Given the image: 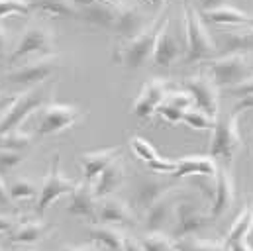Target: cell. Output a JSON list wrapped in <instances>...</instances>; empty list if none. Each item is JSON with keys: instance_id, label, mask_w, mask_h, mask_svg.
Here are the masks:
<instances>
[{"instance_id": "cell-1", "label": "cell", "mask_w": 253, "mask_h": 251, "mask_svg": "<svg viewBox=\"0 0 253 251\" xmlns=\"http://www.w3.org/2000/svg\"><path fill=\"white\" fill-rule=\"evenodd\" d=\"M183 10H185V34H187V51H185L183 61L190 65V63L214 59V55L218 53V43L212 38V34L208 30L206 22L202 20L198 8L185 2Z\"/></svg>"}, {"instance_id": "cell-2", "label": "cell", "mask_w": 253, "mask_h": 251, "mask_svg": "<svg viewBox=\"0 0 253 251\" xmlns=\"http://www.w3.org/2000/svg\"><path fill=\"white\" fill-rule=\"evenodd\" d=\"M165 10H167V6L161 8V12L153 18L151 26L143 34H139L137 38L126 42L120 47V51L116 53V61H120L127 69H141L145 63H149V59H153V51H155L159 34L163 32L165 24L169 22Z\"/></svg>"}, {"instance_id": "cell-3", "label": "cell", "mask_w": 253, "mask_h": 251, "mask_svg": "<svg viewBox=\"0 0 253 251\" xmlns=\"http://www.w3.org/2000/svg\"><path fill=\"white\" fill-rule=\"evenodd\" d=\"M240 116L238 112L218 114L214 120V129L210 137V157L230 167L238 149L242 147V131H240Z\"/></svg>"}, {"instance_id": "cell-4", "label": "cell", "mask_w": 253, "mask_h": 251, "mask_svg": "<svg viewBox=\"0 0 253 251\" xmlns=\"http://www.w3.org/2000/svg\"><path fill=\"white\" fill-rule=\"evenodd\" d=\"M208 75L218 88L232 90L253 77V61L246 53L220 55L208 61Z\"/></svg>"}, {"instance_id": "cell-5", "label": "cell", "mask_w": 253, "mask_h": 251, "mask_svg": "<svg viewBox=\"0 0 253 251\" xmlns=\"http://www.w3.org/2000/svg\"><path fill=\"white\" fill-rule=\"evenodd\" d=\"M212 222H214V218L210 216V210L206 212L192 198H181L175 206L171 238L175 242L185 240V238H192L194 234H200L202 230H206Z\"/></svg>"}, {"instance_id": "cell-6", "label": "cell", "mask_w": 253, "mask_h": 251, "mask_svg": "<svg viewBox=\"0 0 253 251\" xmlns=\"http://www.w3.org/2000/svg\"><path fill=\"white\" fill-rule=\"evenodd\" d=\"M53 47H55L53 32L45 24H30L24 30V36L16 43L14 51L8 55V63H18L20 59H26L32 55H38V59L57 55Z\"/></svg>"}, {"instance_id": "cell-7", "label": "cell", "mask_w": 253, "mask_h": 251, "mask_svg": "<svg viewBox=\"0 0 253 251\" xmlns=\"http://www.w3.org/2000/svg\"><path fill=\"white\" fill-rule=\"evenodd\" d=\"M47 96H49V90H45V88H34V90L20 94L16 98V102L8 108V112L0 118V133L18 131L20 126L24 124L36 110L47 106L45 104Z\"/></svg>"}, {"instance_id": "cell-8", "label": "cell", "mask_w": 253, "mask_h": 251, "mask_svg": "<svg viewBox=\"0 0 253 251\" xmlns=\"http://www.w3.org/2000/svg\"><path fill=\"white\" fill-rule=\"evenodd\" d=\"M59 165H61V157H59V153H55V155H53V161H51V167H49L45 179L42 181L40 194H38L36 214H38L40 218H42V216L49 210V206L55 204L61 196H65V194L71 196L73 190L79 185V183H75V181H71V179H65L63 175H61Z\"/></svg>"}, {"instance_id": "cell-9", "label": "cell", "mask_w": 253, "mask_h": 251, "mask_svg": "<svg viewBox=\"0 0 253 251\" xmlns=\"http://www.w3.org/2000/svg\"><path fill=\"white\" fill-rule=\"evenodd\" d=\"M183 90H187L194 102V108L208 114L210 118H218L220 114V88L212 81L208 73H198L189 77L183 83Z\"/></svg>"}, {"instance_id": "cell-10", "label": "cell", "mask_w": 253, "mask_h": 251, "mask_svg": "<svg viewBox=\"0 0 253 251\" xmlns=\"http://www.w3.org/2000/svg\"><path fill=\"white\" fill-rule=\"evenodd\" d=\"M83 110L71 104H47L42 108L36 124V135H55L65 129L73 127L77 122L83 120Z\"/></svg>"}, {"instance_id": "cell-11", "label": "cell", "mask_w": 253, "mask_h": 251, "mask_svg": "<svg viewBox=\"0 0 253 251\" xmlns=\"http://www.w3.org/2000/svg\"><path fill=\"white\" fill-rule=\"evenodd\" d=\"M59 69V57L49 55V57H40L34 61H28L4 75V81L14 86H36L47 81L55 71Z\"/></svg>"}, {"instance_id": "cell-12", "label": "cell", "mask_w": 253, "mask_h": 251, "mask_svg": "<svg viewBox=\"0 0 253 251\" xmlns=\"http://www.w3.org/2000/svg\"><path fill=\"white\" fill-rule=\"evenodd\" d=\"M179 188V181L175 179H155V177H141L137 179L133 192H131V202L137 212H147L155 202L161 198L173 194Z\"/></svg>"}, {"instance_id": "cell-13", "label": "cell", "mask_w": 253, "mask_h": 251, "mask_svg": "<svg viewBox=\"0 0 253 251\" xmlns=\"http://www.w3.org/2000/svg\"><path fill=\"white\" fill-rule=\"evenodd\" d=\"M169 92H171L169 81L159 79V77L149 79V81L141 86V90H139V94H137V98H135V102H133L131 112H133L137 118H141V120L151 118L153 114H157V108L167 100Z\"/></svg>"}, {"instance_id": "cell-14", "label": "cell", "mask_w": 253, "mask_h": 251, "mask_svg": "<svg viewBox=\"0 0 253 251\" xmlns=\"http://www.w3.org/2000/svg\"><path fill=\"white\" fill-rule=\"evenodd\" d=\"M155 18V16H153ZM153 18H149V14L139 6V4H126V2H120V10H118V16H116V22H114V28L112 32L120 38V40H133L137 38L139 34H143Z\"/></svg>"}, {"instance_id": "cell-15", "label": "cell", "mask_w": 253, "mask_h": 251, "mask_svg": "<svg viewBox=\"0 0 253 251\" xmlns=\"http://www.w3.org/2000/svg\"><path fill=\"white\" fill-rule=\"evenodd\" d=\"M236 202V181L230 171V167H220L218 177H216V188L210 204V216L214 220H220L226 216Z\"/></svg>"}, {"instance_id": "cell-16", "label": "cell", "mask_w": 253, "mask_h": 251, "mask_svg": "<svg viewBox=\"0 0 253 251\" xmlns=\"http://www.w3.org/2000/svg\"><path fill=\"white\" fill-rule=\"evenodd\" d=\"M94 222L100 226H131L135 224V212L122 198L108 196L98 202Z\"/></svg>"}, {"instance_id": "cell-17", "label": "cell", "mask_w": 253, "mask_h": 251, "mask_svg": "<svg viewBox=\"0 0 253 251\" xmlns=\"http://www.w3.org/2000/svg\"><path fill=\"white\" fill-rule=\"evenodd\" d=\"M204 22L218 26H253V16L234 4H204L200 10Z\"/></svg>"}, {"instance_id": "cell-18", "label": "cell", "mask_w": 253, "mask_h": 251, "mask_svg": "<svg viewBox=\"0 0 253 251\" xmlns=\"http://www.w3.org/2000/svg\"><path fill=\"white\" fill-rule=\"evenodd\" d=\"M118 10H120V2H79L77 18L90 26L112 32Z\"/></svg>"}, {"instance_id": "cell-19", "label": "cell", "mask_w": 253, "mask_h": 251, "mask_svg": "<svg viewBox=\"0 0 253 251\" xmlns=\"http://www.w3.org/2000/svg\"><path fill=\"white\" fill-rule=\"evenodd\" d=\"M183 51H187V49L181 45L179 38L175 36V32L169 28V22H167L165 28H163V32L159 34V40H157V45H155V51H153V59L151 61H153L155 67L169 69V67H173L177 61L185 59Z\"/></svg>"}, {"instance_id": "cell-20", "label": "cell", "mask_w": 253, "mask_h": 251, "mask_svg": "<svg viewBox=\"0 0 253 251\" xmlns=\"http://www.w3.org/2000/svg\"><path fill=\"white\" fill-rule=\"evenodd\" d=\"M120 155V147H104V149H94V151H86L79 155V163L83 169V179L84 183H92L96 181L102 171L114 163Z\"/></svg>"}, {"instance_id": "cell-21", "label": "cell", "mask_w": 253, "mask_h": 251, "mask_svg": "<svg viewBox=\"0 0 253 251\" xmlns=\"http://www.w3.org/2000/svg\"><path fill=\"white\" fill-rule=\"evenodd\" d=\"M96 210H98V198L94 194V188L90 183H79L77 188L73 190L69 204L65 208V212L69 216H77V218H96Z\"/></svg>"}, {"instance_id": "cell-22", "label": "cell", "mask_w": 253, "mask_h": 251, "mask_svg": "<svg viewBox=\"0 0 253 251\" xmlns=\"http://www.w3.org/2000/svg\"><path fill=\"white\" fill-rule=\"evenodd\" d=\"M218 161L212 159L210 155H187L183 159H177V171L171 175V179L179 181L183 177H208L216 179L218 177Z\"/></svg>"}, {"instance_id": "cell-23", "label": "cell", "mask_w": 253, "mask_h": 251, "mask_svg": "<svg viewBox=\"0 0 253 251\" xmlns=\"http://www.w3.org/2000/svg\"><path fill=\"white\" fill-rule=\"evenodd\" d=\"M175 194V192H173ZM173 194L161 198L159 202H155L145 214H143V228L147 234H157L163 232L175 218V206L177 200L173 198Z\"/></svg>"}, {"instance_id": "cell-24", "label": "cell", "mask_w": 253, "mask_h": 251, "mask_svg": "<svg viewBox=\"0 0 253 251\" xmlns=\"http://www.w3.org/2000/svg\"><path fill=\"white\" fill-rule=\"evenodd\" d=\"M124 179H126V165H124V161L118 157V159H116L114 163H110V165L102 171V175L94 181L92 188H94L96 198L102 200V198L114 196V192L124 185Z\"/></svg>"}, {"instance_id": "cell-25", "label": "cell", "mask_w": 253, "mask_h": 251, "mask_svg": "<svg viewBox=\"0 0 253 251\" xmlns=\"http://www.w3.org/2000/svg\"><path fill=\"white\" fill-rule=\"evenodd\" d=\"M220 45L218 49L222 55H234V53H250L253 49V26L246 30H224L220 34Z\"/></svg>"}, {"instance_id": "cell-26", "label": "cell", "mask_w": 253, "mask_h": 251, "mask_svg": "<svg viewBox=\"0 0 253 251\" xmlns=\"http://www.w3.org/2000/svg\"><path fill=\"white\" fill-rule=\"evenodd\" d=\"M51 224L43 222V220H30V222H22L16 226V230L10 234V242L16 246H34L38 242H42L49 232H51Z\"/></svg>"}, {"instance_id": "cell-27", "label": "cell", "mask_w": 253, "mask_h": 251, "mask_svg": "<svg viewBox=\"0 0 253 251\" xmlns=\"http://www.w3.org/2000/svg\"><path fill=\"white\" fill-rule=\"evenodd\" d=\"M88 238L100 251H124L126 236L114 226H100V224L90 226Z\"/></svg>"}, {"instance_id": "cell-28", "label": "cell", "mask_w": 253, "mask_h": 251, "mask_svg": "<svg viewBox=\"0 0 253 251\" xmlns=\"http://www.w3.org/2000/svg\"><path fill=\"white\" fill-rule=\"evenodd\" d=\"M253 230V200H248L246 206L240 210V214L236 216V220L230 226L226 244H238V242H248V236Z\"/></svg>"}, {"instance_id": "cell-29", "label": "cell", "mask_w": 253, "mask_h": 251, "mask_svg": "<svg viewBox=\"0 0 253 251\" xmlns=\"http://www.w3.org/2000/svg\"><path fill=\"white\" fill-rule=\"evenodd\" d=\"M32 8L55 18H77L79 16V2L71 0H55V2H32Z\"/></svg>"}, {"instance_id": "cell-30", "label": "cell", "mask_w": 253, "mask_h": 251, "mask_svg": "<svg viewBox=\"0 0 253 251\" xmlns=\"http://www.w3.org/2000/svg\"><path fill=\"white\" fill-rule=\"evenodd\" d=\"M177 251H230L224 240H204V238H185L177 242Z\"/></svg>"}, {"instance_id": "cell-31", "label": "cell", "mask_w": 253, "mask_h": 251, "mask_svg": "<svg viewBox=\"0 0 253 251\" xmlns=\"http://www.w3.org/2000/svg\"><path fill=\"white\" fill-rule=\"evenodd\" d=\"M139 244L143 251H177V242L163 232L147 234L139 240Z\"/></svg>"}, {"instance_id": "cell-32", "label": "cell", "mask_w": 253, "mask_h": 251, "mask_svg": "<svg viewBox=\"0 0 253 251\" xmlns=\"http://www.w3.org/2000/svg\"><path fill=\"white\" fill-rule=\"evenodd\" d=\"M8 192H10L12 202H18V200H30V198H34L36 194H40L38 187H36L30 179H24V177L14 179V181L8 185Z\"/></svg>"}, {"instance_id": "cell-33", "label": "cell", "mask_w": 253, "mask_h": 251, "mask_svg": "<svg viewBox=\"0 0 253 251\" xmlns=\"http://www.w3.org/2000/svg\"><path fill=\"white\" fill-rule=\"evenodd\" d=\"M32 143V135L24 133V131H12V133H0V151L8 149V151H20L24 147H30Z\"/></svg>"}, {"instance_id": "cell-34", "label": "cell", "mask_w": 253, "mask_h": 251, "mask_svg": "<svg viewBox=\"0 0 253 251\" xmlns=\"http://www.w3.org/2000/svg\"><path fill=\"white\" fill-rule=\"evenodd\" d=\"M183 122L192 129H198V131H212L214 129V118H210L208 114H204L196 108H190L185 112Z\"/></svg>"}, {"instance_id": "cell-35", "label": "cell", "mask_w": 253, "mask_h": 251, "mask_svg": "<svg viewBox=\"0 0 253 251\" xmlns=\"http://www.w3.org/2000/svg\"><path fill=\"white\" fill-rule=\"evenodd\" d=\"M129 145H131V151L141 159V161H145L147 165L151 163V161H155L157 157H159V153H157V149L147 141V139H143V137H139V135H133V137H129Z\"/></svg>"}, {"instance_id": "cell-36", "label": "cell", "mask_w": 253, "mask_h": 251, "mask_svg": "<svg viewBox=\"0 0 253 251\" xmlns=\"http://www.w3.org/2000/svg\"><path fill=\"white\" fill-rule=\"evenodd\" d=\"M24 155L20 151H0V175H6V173H12L18 165L24 163Z\"/></svg>"}, {"instance_id": "cell-37", "label": "cell", "mask_w": 253, "mask_h": 251, "mask_svg": "<svg viewBox=\"0 0 253 251\" xmlns=\"http://www.w3.org/2000/svg\"><path fill=\"white\" fill-rule=\"evenodd\" d=\"M34 8H32V2H0V22L4 18H10V16H16V14H30Z\"/></svg>"}, {"instance_id": "cell-38", "label": "cell", "mask_w": 253, "mask_h": 251, "mask_svg": "<svg viewBox=\"0 0 253 251\" xmlns=\"http://www.w3.org/2000/svg\"><path fill=\"white\" fill-rule=\"evenodd\" d=\"M165 102L175 106V108H179V110H183V112L194 108V102H192V98H190V94L187 90H171Z\"/></svg>"}, {"instance_id": "cell-39", "label": "cell", "mask_w": 253, "mask_h": 251, "mask_svg": "<svg viewBox=\"0 0 253 251\" xmlns=\"http://www.w3.org/2000/svg\"><path fill=\"white\" fill-rule=\"evenodd\" d=\"M153 173H163V175H173L177 171V159H167V157H157L147 165Z\"/></svg>"}, {"instance_id": "cell-40", "label": "cell", "mask_w": 253, "mask_h": 251, "mask_svg": "<svg viewBox=\"0 0 253 251\" xmlns=\"http://www.w3.org/2000/svg\"><path fill=\"white\" fill-rule=\"evenodd\" d=\"M157 114H159L163 120H167L169 124H179V122H183V116H185L183 110H179V108H175V106H171V104H167V102H163V104L157 108Z\"/></svg>"}, {"instance_id": "cell-41", "label": "cell", "mask_w": 253, "mask_h": 251, "mask_svg": "<svg viewBox=\"0 0 253 251\" xmlns=\"http://www.w3.org/2000/svg\"><path fill=\"white\" fill-rule=\"evenodd\" d=\"M230 94H234V96H238L240 100L242 98H246V96H253V77L252 79H248L246 83H242L240 86H236V88H232V90H228Z\"/></svg>"}, {"instance_id": "cell-42", "label": "cell", "mask_w": 253, "mask_h": 251, "mask_svg": "<svg viewBox=\"0 0 253 251\" xmlns=\"http://www.w3.org/2000/svg\"><path fill=\"white\" fill-rule=\"evenodd\" d=\"M18 222L14 216H6V214H0V234H12L16 230Z\"/></svg>"}, {"instance_id": "cell-43", "label": "cell", "mask_w": 253, "mask_h": 251, "mask_svg": "<svg viewBox=\"0 0 253 251\" xmlns=\"http://www.w3.org/2000/svg\"><path fill=\"white\" fill-rule=\"evenodd\" d=\"M10 204H12V198L8 192V185L4 183V179L0 175V206H10Z\"/></svg>"}, {"instance_id": "cell-44", "label": "cell", "mask_w": 253, "mask_h": 251, "mask_svg": "<svg viewBox=\"0 0 253 251\" xmlns=\"http://www.w3.org/2000/svg\"><path fill=\"white\" fill-rule=\"evenodd\" d=\"M16 98L18 96H10V94H0V118L8 112V108L16 102Z\"/></svg>"}, {"instance_id": "cell-45", "label": "cell", "mask_w": 253, "mask_h": 251, "mask_svg": "<svg viewBox=\"0 0 253 251\" xmlns=\"http://www.w3.org/2000/svg\"><path fill=\"white\" fill-rule=\"evenodd\" d=\"M250 108H253V96H246V98H242V100H238V102H236L234 112L242 114L244 110H250Z\"/></svg>"}, {"instance_id": "cell-46", "label": "cell", "mask_w": 253, "mask_h": 251, "mask_svg": "<svg viewBox=\"0 0 253 251\" xmlns=\"http://www.w3.org/2000/svg\"><path fill=\"white\" fill-rule=\"evenodd\" d=\"M8 43H10V36H8V30L0 26V59L4 57L6 49H8Z\"/></svg>"}, {"instance_id": "cell-47", "label": "cell", "mask_w": 253, "mask_h": 251, "mask_svg": "<svg viewBox=\"0 0 253 251\" xmlns=\"http://www.w3.org/2000/svg\"><path fill=\"white\" fill-rule=\"evenodd\" d=\"M124 251H143V248H141V244L137 240L126 236V240H124Z\"/></svg>"}, {"instance_id": "cell-48", "label": "cell", "mask_w": 253, "mask_h": 251, "mask_svg": "<svg viewBox=\"0 0 253 251\" xmlns=\"http://www.w3.org/2000/svg\"><path fill=\"white\" fill-rule=\"evenodd\" d=\"M61 251H100L96 246H65Z\"/></svg>"}, {"instance_id": "cell-49", "label": "cell", "mask_w": 253, "mask_h": 251, "mask_svg": "<svg viewBox=\"0 0 253 251\" xmlns=\"http://www.w3.org/2000/svg\"><path fill=\"white\" fill-rule=\"evenodd\" d=\"M230 251H253V248L248 242H238V244H230Z\"/></svg>"}, {"instance_id": "cell-50", "label": "cell", "mask_w": 253, "mask_h": 251, "mask_svg": "<svg viewBox=\"0 0 253 251\" xmlns=\"http://www.w3.org/2000/svg\"><path fill=\"white\" fill-rule=\"evenodd\" d=\"M16 251H32V250H16Z\"/></svg>"}, {"instance_id": "cell-51", "label": "cell", "mask_w": 253, "mask_h": 251, "mask_svg": "<svg viewBox=\"0 0 253 251\" xmlns=\"http://www.w3.org/2000/svg\"><path fill=\"white\" fill-rule=\"evenodd\" d=\"M0 251H2V250H0Z\"/></svg>"}]
</instances>
